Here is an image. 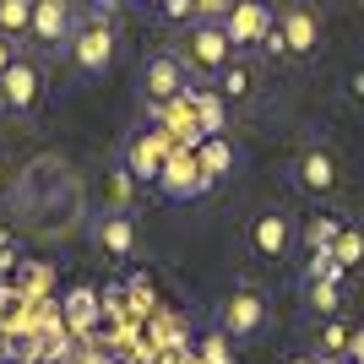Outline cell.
<instances>
[{
  "mask_svg": "<svg viewBox=\"0 0 364 364\" xmlns=\"http://www.w3.org/2000/svg\"><path fill=\"white\" fill-rule=\"evenodd\" d=\"M316 44H321V16L310 11L304 0L283 6V11H277V33H272V49H283V55H310Z\"/></svg>",
  "mask_w": 364,
  "mask_h": 364,
  "instance_id": "6",
  "label": "cell"
},
{
  "mask_svg": "<svg viewBox=\"0 0 364 364\" xmlns=\"http://www.w3.org/2000/svg\"><path fill=\"white\" fill-rule=\"evenodd\" d=\"M316 353H348V326H321V348Z\"/></svg>",
  "mask_w": 364,
  "mask_h": 364,
  "instance_id": "23",
  "label": "cell"
},
{
  "mask_svg": "<svg viewBox=\"0 0 364 364\" xmlns=\"http://www.w3.org/2000/svg\"><path fill=\"white\" fill-rule=\"evenodd\" d=\"M92 316H98V294H92V289H76L71 299H65V321H71V326H87Z\"/></svg>",
  "mask_w": 364,
  "mask_h": 364,
  "instance_id": "21",
  "label": "cell"
},
{
  "mask_svg": "<svg viewBox=\"0 0 364 364\" xmlns=\"http://www.w3.org/2000/svg\"><path fill=\"white\" fill-rule=\"evenodd\" d=\"M359 11H364V0H359Z\"/></svg>",
  "mask_w": 364,
  "mask_h": 364,
  "instance_id": "30",
  "label": "cell"
},
{
  "mask_svg": "<svg viewBox=\"0 0 364 364\" xmlns=\"http://www.w3.org/2000/svg\"><path fill=\"white\" fill-rule=\"evenodd\" d=\"M158 191H164L168 201H196V196H207V191H213V180H207V168H201L196 147H174V152H168L164 174H158Z\"/></svg>",
  "mask_w": 364,
  "mask_h": 364,
  "instance_id": "3",
  "label": "cell"
},
{
  "mask_svg": "<svg viewBox=\"0 0 364 364\" xmlns=\"http://www.w3.org/2000/svg\"><path fill=\"white\" fill-rule=\"evenodd\" d=\"M337 234H343V218H310L299 240H304V250H310V256H332Z\"/></svg>",
  "mask_w": 364,
  "mask_h": 364,
  "instance_id": "17",
  "label": "cell"
},
{
  "mask_svg": "<svg viewBox=\"0 0 364 364\" xmlns=\"http://www.w3.org/2000/svg\"><path fill=\"white\" fill-rule=\"evenodd\" d=\"M71 33H76V6H71V0H33V28H28V38L38 49L60 55V49H71Z\"/></svg>",
  "mask_w": 364,
  "mask_h": 364,
  "instance_id": "5",
  "label": "cell"
},
{
  "mask_svg": "<svg viewBox=\"0 0 364 364\" xmlns=\"http://www.w3.org/2000/svg\"><path fill=\"white\" fill-rule=\"evenodd\" d=\"M71 60H76V71H87V76H104L109 71V60H114V28H109V16H87V22H76Z\"/></svg>",
  "mask_w": 364,
  "mask_h": 364,
  "instance_id": "4",
  "label": "cell"
},
{
  "mask_svg": "<svg viewBox=\"0 0 364 364\" xmlns=\"http://www.w3.org/2000/svg\"><path fill=\"white\" fill-rule=\"evenodd\" d=\"M261 326H267V299H261L256 289H234L223 299V310H218V332L245 343V337H256Z\"/></svg>",
  "mask_w": 364,
  "mask_h": 364,
  "instance_id": "7",
  "label": "cell"
},
{
  "mask_svg": "<svg viewBox=\"0 0 364 364\" xmlns=\"http://www.w3.org/2000/svg\"><path fill=\"white\" fill-rule=\"evenodd\" d=\"M11 60H16V38H6V33H0V76L11 71Z\"/></svg>",
  "mask_w": 364,
  "mask_h": 364,
  "instance_id": "26",
  "label": "cell"
},
{
  "mask_svg": "<svg viewBox=\"0 0 364 364\" xmlns=\"http://www.w3.org/2000/svg\"><path fill=\"white\" fill-rule=\"evenodd\" d=\"M92 240H98V250H109V256H131V250H136V223H131V213H104L98 228H92Z\"/></svg>",
  "mask_w": 364,
  "mask_h": 364,
  "instance_id": "14",
  "label": "cell"
},
{
  "mask_svg": "<svg viewBox=\"0 0 364 364\" xmlns=\"http://www.w3.org/2000/svg\"><path fill=\"white\" fill-rule=\"evenodd\" d=\"M196 158H201V168H207V180H213V185L228 180V174L240 168V147H234L223 131H218V136H201L196 141Z\"/></svg>",
  "mask_w": 364,
  "mask_h": 364,
  "instance_id": "13",
  "label": "cell"
},
{
  "mask_svg": "<svg viewBox=\"0 0 364 364\" xmlns=\"http://www.w3.org/2000/svg\"><path fill=\"white\" fill-rule=\"evenodd\" d=\"M250 250H256L261 261H283L294 250V218L283 213V207H267V213L250 223Z\"/></svg>",
  "mask_w": 364,
  "mask_h": 364,
  "instance_id": "11",
  "label": "cell"
},
{
  "mask_svg": "<svg viewBox=\"0 0 364 364\" xmlns=\"http://www.w3.org/2000/svg\"><path fill=\"white\" fill-rule=\"evenodd\" d=\"M234 55H240V49L228 44L223 22H191V38H185V55H180V60L191 65L196 76H218Z\"/></svg>",
  "mask_w": 364,
  "mask_h": 364,
  "instance_id": "2",
  "label": "cell"
},
{
  "mask_svg": "<svg viewBox=\"0 0 364 364\" xmlns=\"http://www.w3.org/2000/svg\"><path fill=\"white\" fill-rule=\"evenodd\" d=\"M294 180H299V191H310V196H326L337 185V158L326 147H310L299 158V168H294Z\"/></svg>",
  "mask_w": 364,
  "mask_h": 364,
  "instance_id": "12",
  "label": "cell"
},
{
  "mask_svg": "<svg viewBox=\"0 0 364 364\" xmlns=\"http://www.w3.org/2000/svg\"><path fill=\"white\" fill-rule=\"evenodd\" d=\"M332 261H337V267H353V261H364V234H359V228L343 223V234H337V245H332Z\"/></svg>",
  "mask_w": 364,
  "mask_h": 364,
  "instance_id": "20",
  "label": "cell"
},
{
  "mask_svg": "<svg viewBox=\"0 0 364 364\" xmlns=\"http://www.w3.org/2000/svg\"><path fill=\"white\" fill-rule=\"evenodd\" d=\"M213 82H218V92H223V98H250V82H256V76H250V65L228 60L223 71L213 76Z\"/></svg>",
  "mask_w": 364,
  "mask_h": 364,
  "instance_id": "19",
  "label": "cell"
},
{
  "mask_svg": "<svg viewBox=\"0 0 364 364\" xmlns=\"http://www.w3.org/2000/svg\"><path fill=\"white\" fill-rule=\"evenodd\" d=\"M304 289H310V304H316L321 316H332V310H337V299H343V294H337V283H326V277L304 283Z\"/></svg>",
  "mask_w": 364,
  "mask_h": 364,
  "instance_id": "22",
  "label": "cell"
},
{
  "mask_svg": "<svg viewBox=\"0 0 364 364\" xmlns=\"http://www.w3.org/2000/svg\"><path fill=\"white\" fill-rule=\"evenodd\" d=\"M0 98H6V114H33L38 98H44V71H38V60L16 55L11 71L0 76Z\"/></svg>",
  "mask_w": 364,
  "mask_h": 364,
  "instance_id": "8",
  "label": "cell"
},
{
  "mask_svg": "<svg viewBox=\"0 0 364 364\" xmlns=\"http://www.w3.org/2000/svg\"><path fill=\"white\" fill-rule=\"evenodd\" d=\"M28 28H33V0H0V33L28 38Z\"/></svg>",
  "mask_w": 364,
  "mask_h": 364,
  "instance_id": "18",
  "label": "cell"
},
{
  "mask_svg": "<svg viewBox=\"0 0 364 364\" xmlns=\"http://www.w3.org/2000/svg\"><path fill=\"white\" fill-rule=\"evenodd\" d=\"M0 191H6V158H0Z\"/></svg>",
  "mask_w": 364,
  "mask_h": 364,
  "instance_id": "28",
  "label": "cell"
},
{
  "mask_svg": "<svg viewBox=\"0 0 364 364\" xmlns=\"http://www.w3.org/2000/svg\"><path fill=\"white\" fill-rule=\"evenodd\" d=\"M348 364H364V326L348 332Z\"/></svg>",
  "mask_w": 364,
  "mask_h": 364,
  "instance_id": "25",
  "label": "cell"
},
{
  "mask_svg": "<svg viewBox=\"0 0 364 364\" xmlns=\"http://www.w3.org/2000/svg\"><path fill=\"white\" fill-rule=\"evenodd\" d=\"M174 147H180V141L168 136L164 125L147 131V136H136L131 147H125V174L141 180V185H158V174H164V164H168V152H174Z\"/></svg>",
  "mask_w": 364,
  "mask_h": 364,
  "instance_id": "9",
  "label": "cell"
},
{
  "mask_svg": "<svg viewBox=\"0 0 364 364\" xmlns=\"http://www.w3.org/2000/svg\"><path fill=\"white\" fill-rule=\"evenodd\" d=\"M164 16H174V22L196 16V0H164Z\"/></svg>",
  "mask_w": 364,
  "mask_h": 364,
  "instance_id": "24",
  "label": "cell"
},
{
  "mask_svg": "<svg viewBox=\"0 0 364 364\" xmlns=\"http://www.w3.org/2000/svg\"><path fill=\"white\" fill-rule=\"evenodd\" d=\"M223 92H207V87H191V109H196V125H201V136H218L223 131Z\"/></svg>",
  "mask_w": 364,
  "mask_h": 364,
  "instance_id": "16",
  "label": "cell"
},
{
  "mask_svg": "<svg viewBox=\"0 0 364 364\" xmlns=\"http://www.w3.org/2000/svg\"><path fill=\"white\" fill-rule=\"evenodd\" d=\"M294 364H316V359H294Z\"/></svg>",
  "mask_w": 364,
  "mask_h": 364,
  "instance_id": "29",
  "label": "cell"
},
{
  "mask_svg": "<svg viewBox=\"0 0 364 364\" xmlns=\"http://www.w3.org/2000/svg\"><path fill=\"white\" fill-rule=\"evenodd\" d=\"M11 283H16V294H22L28 304H49V283H55V277H49L44 261H16Z\"/></svg>",
  "mask_w": 364,
  "mask_h": 364,
  "instance_id": "15",
  "label": "cell"
},
{
  "mask_svg": "<svg viewBox=\"0 0 364 364\" xmlns=\"http://www.w3.org/2000/svg\"><path fill=\"white\" fill-rule=\"evenodd\" d=\"M223 33L234 49H272V33H277V11L267 6V0H234L223 16Z\"/></svg>",
  "mask_w": 364,
  "mask_h": 364,
  "instance_id": "1",
  "label": "cell"
},
{
  "mask_svg": "<svg viewBox=\"0 0 364 364\" xmlns=\"http://www.w3.org/2000/svg\"><path fill=\"white\" fill-rule=\"evenodd\" d=\"M353 98H364V71H353Z\"/></svg>",
  "mask_w": 364,
  "mask_h": 364,
  "instance_id": "27",
  "label": "cell"
},
{
  "mask_svg": "<svg viewBox=\"0 0 364 364\" xmlns=\"http://www.w3.org/2000/svg\"><path fill=\"white\" fill-rule=\"evenodd\" d=\"M141 87H147L152 109H164V104H174V98L191 87V65H185L180 55H152L147 71H141Z\"/></svg>",
  "mask_w": 364,
  "mask_h": 364,
  "instance_id": "10",
  "label": "cell"
}]
</instances>
